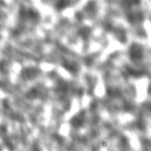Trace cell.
Listing matches in <instances>:
<instances>
[{
    "mask_svg": "<svg viewBox=\"0 0 151 151\" xmlns=\"http://www.w3.org/2000/svg\"><path fill=\"white\" fill-rule=\"evenodd\" d=\"M131 60L134 63L141 62L144 58V49L139 43H133L128 50Z\"/></svg>",
    "mask_w": 151,
    "mask_h": 151,
    "instance_id": "obj_1",
    "label": "cell"
},
{
    "mask_svg": "<svg viewBox=\"0 0 151 151\" xmlns=\"http://www.w3.org/2000/svg\"><path fill=\"white\" fill-rule=\"evenodd\" d=\"M39 73V70L37 68L34 67H28V68H24L20 72V77L24 81H31L35 79Z\"/></svg>",
    "mask_w": 151,
    "mask_h": 151,
    "instance_id": "obj_2",
    "label": "cell"
},
{
    "mask_svg": "<svg viewBox=\"0 0 151 151\" xmlns=\"http://www.w3.org/2000/svg\"><path fill=\"white\" fill-rule=\"evenodd\" d=\"M20 16L24 17V18H28L29 19H33V20H36L39 19V14L36 11H35L34 9H28L25 12H20Z\"/></svg>",
    "mask_w": 151,
    "mask_h": 151,
    "instance_id": "obj_3",
    "label": "cell"
},
{
    "mask_svg": "<svg viewBox=\"0 0 151 151\" xmlns=\"http://www.w3.org/2000/svg\"><path fill=\"white\" fill-rule=\"evenodd\" d=\"M83 124H84V117L82 115H78V116L75 117L72 120V125L76 128L82 127Z\"/></svg>",
    "mask_w": 151,
    "mask_h": 151,
    "instance_id": "obj_4",
    "label": "cell"
},
{
    "mask_svg": "<svg viewBox=\"0 0 151 151\" xmlns=\"http://www.w3.org/2000/svg\"><path fill=\"white\" fill-rule=\"evenodd\" d=\"M39 95V92L36 88H31L27 94H26V96L28 99H35Z\"/></svg>",
    "mask_w": 151,
    "mask_h": 151,
    "instance_id": "obj_5",
    "label": "cell"
},
{
    "mask_svg": "<svg viewBox=\"0 0 151 151\" xmlns=\"http://www.w3.org/2000/svg\"><path fill=\"white\" fill-rule=\"evenodd\" d=\"M56 7H57V9L61 10V9H63L64 7H66V3H65L63 0H61V1H59V2H58V4H57Z\"/></svg>",
    "mask_w": 151,
    "mask_h": 151,
    "instance_id": "obj_6",
    "label": "cell"
}]
</instances>
